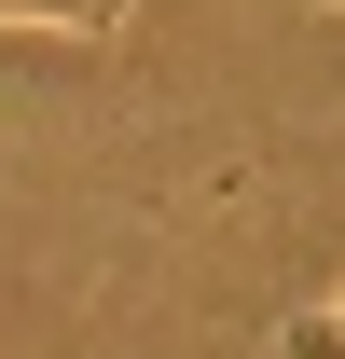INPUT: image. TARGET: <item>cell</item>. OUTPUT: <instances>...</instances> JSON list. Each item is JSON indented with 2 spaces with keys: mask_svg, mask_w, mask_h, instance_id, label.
Here are the masks:
<instances>
[{
  "mask_svg": "<svg viewBox=\"0 0 345 359\" xmlns=\"http://www.w3.org/2000/svg\"><path fill=\"white\" fill-rule=\"evenodd\" d=\"M276 359H345V318H290V332H276Z\"/></svg>",
  "mask_w": 345,
  "mask_h": 359,
  "instance_id": "7a4b0ae2",
  "label": "cell"
},
{
  "mask_svg": "<svg viewBox=\"0 0 345 359\" xmlns=\"http://www.w3.org/2000/svg\"><path fill=\"white\" fill-rule=\"evenodd\" d=\"M332 14H345V0H332Z\"/></svg>",
  "mask_w": 345,
  "mask_h": 359,
  "instance_id": "3957f363",
  "label": "cell"
},
{
  "mask_svg": "<svg viewBox=\"0 0 345 359\" xmlns=\"http://www.w3.org/2000/svg\"><path fill=\"white\" fill-rule=\"evenodd\" d=\"M138 0H0V28H69V42H111Z\"/></svg>",
  "mask_w": 345,
  "mask_h": 359,
  "instance_id": "6da1fadb",
  "label": "cell"
}]
</instances>
